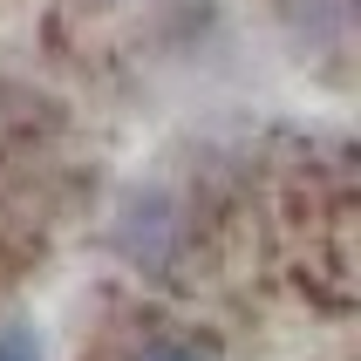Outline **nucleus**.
<instances>
[{
    "mask_svg": "<svg viewBox=\"0 0 361 361\" xmlns=\"http://www.w3.org/2000/svg\"><path fill=\"white\" fill-rule=\"evenodd\" d=\"M130 361H204L191 341H150V348H137Z\"/></svg>",
    "mask_w": 361,
    "mask_h": 361,
    "instance_id": "nucleus-2",
    "label": "nucleus"
},
{
    "mask_svg": "<svg viewBox=\"0 0 361 361\" xmlns=\"http://www.w3.org/2000/svg\"><path fill=\"white\" fill-rule=\"evenodd\" d=\"M0 361H41V334L27 321H7L0 327Z\"/></svg>",
    "mask_w": 361,
    "mask_h": 361,
    "instance_id": "nucleus-1",
    "label": "nucleus"
}]
</instances>
